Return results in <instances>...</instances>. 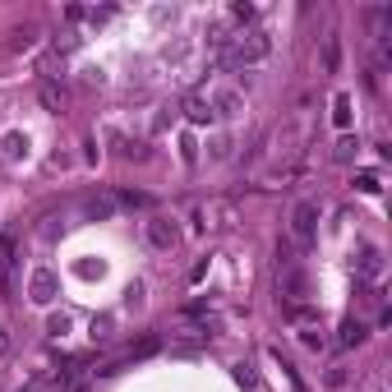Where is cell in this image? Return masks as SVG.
Listing matches in <instances>:
<instances>
[{
    "label": "cell",
    "instance_id": "obj_1",
    "mask_svg": "<svg viewBox=\"0 0 392 392\" xmlns=\"http://www.w3.org/2000/svg\"><path fill=\"white\" fill-rule=\"evenodd\" d=\"M272 56V33L268 28H244V33L231 37V51L222 65H263Z\"/></svg>",
    "mask_w": 392,
    "mask_h": 392
},
{
    "label": "cell",
    "instance_id": "obj_2",
    "mask_svg": "<svg viewBox=\"0 0 392 392\" xmlns=\"http://www.w3.org/2000/svg\"><path fill=\"white\" fill-rule=\"evenodd\" d=\"M296 249H309L314 240H319V203L300 199L296 208H291V235H287Z\"/></svg>",
    "mask_w": 392,
    "mask_h": 392
},
{
    "label": "cell",
    "instance_id": "obj_3",
    "mask_svg": "<svg viewBox=\"0 0 392 392\" xmlns=\"http://www.w3.org/2000/svg\"><path fill=\"white\" fill-rule=\"evenodd\" d=\"M143 240H148L157 254H171L175 244H180V231H175L171 217H148L143 222Z\"/></svg>",
    "mask_w": 392,
    "mask_h": 392
},
{
    "label": "cell",
    "instance_id": "obj_4",
    "mask_svg": "<svg viewBox=\"0 0 392 392\" xmlns=\"http://www.w3.org/2000/svg\"><path fill=\"white\" fill-rule=\"evenodd\" d=\"M56 296H61V277H56L51 268H37L33 282H28V300H33V305H51Z\"/></svg>",
    "mask_w": 392,
    "mask_h": 392
},
{
    "label": "cell",
    "instance_id": "obj_5",
    "mask_svg": "<svg viewBox=\"0 0 392 392\" xmlns=\"http://www.w3.org/2000/svg\"><path fill=\"white\" fill-rule=\"evenodd\" d=\"M208 106H212V120H235V115L244 111V97L235 93V88H217V93L208 97Z\"/></svg>",
    "mask_w": 392,
    "mask_h": 392
},
{
    "label": "cell",
    "instance_id": "obj_6",
    "mask_svg": "<svg viewBox=\"0 0 392 392\" xmlns=\"http://www.w3.org/2000/svg\"><path fill=\"white\" fill-rule=\"evenodd\" d=\"M185 120H190V125H212V106H208V97H203V93L185 97Z\"/></svg>",
    "mask_w": 392,
    "mask_h": 392
},
{
    "label": "cell",
    "instance_id": "obj_7",
    "mask_svg": "<svg viewBox=\"0 0 392 392\" xmlns=\"http://www.w3.org/2000/svg\"><path fill=\"white\" fill-rule=\"evenodd\" d=\"M356 268H360V277H369V282H374L378 272H383V259H378L374 244H365V249H360V263H356Z\"/></svg>",
    "mask_w": 392,
    "mask_h": 392
},
{
    "label": "cell",
    "instance_id": "obj_8",
    "mask_svg": "<svg viewBox=\"0 0 392 392\" xmlns=\"http://www.w3.org/2000/svg\"><path fill=\"white\" fill-rule=\"evenodd\" d=\"M369 337V328H365V323H360V319H346V323H341V346H360V341H365Z\"/></svg>",
    "mask_w": 392,
    "mask_h": 392
},
{
    "label": "cell",
    "instance_id": "obj_9",
    "mask_svg": "<svg viewBox=\"0 0 392 392\" xmlns=\"http://www.w3.org/2000/svg\"><path fill=\"white\" fill-rule=\"evenodd\" d=\"M227 19H231V24L244 33V28H249L254 19H259V9H254V5H231V9H227Z\"/></svg>",
    "mask_w": 392,
    "mask_h": 392
},
{
    "label": "cell",
    "instance_id": "obj_10",
    "mask_svg": "<svg viewBox=\"0 0 392 392\" xmlns=\"http://www.w3.org/2000/svg\"><path fill=\"white\" fill-rule=\"evenodd\" d=\"M0 148H5L9 162H14V157H24V153H28V139H24V134H5V139H0Z\"/></svg>",
    "mask_w": 392,
    "mask_h": 392
},
{
    "label": "cell",
    "instance_id": "obj_11",
    "mask_svg": "<svg viewBox=\"0 0 392 392\" xmlns=\"http://www.w3.org/2000/svg\"><path fill=\"white\" fill-rule=\"evenodd\" d=\"M282 291H287V296H305V277H300L296 268H287V277H282Z\"/></svg>",
    "mask_w": 392,
    "mask_h": 392
},
{
    "label": "cell",
    "instance_id": "obj_12",
    "mask_svg": "<svg viewBox=\"0 0 392 392\" xmlns=\"http://www.w3.org/2000/svg\"><path fill=\"white\" fill-rule=\"evenodd\" d=\"M231 148H235L231 134H217V139H212V148H208V157H212V162H222V157H231Z\"/></svg>",
    "mask_w": 392,
    "mask_h": 392
},
{
    "label": "cell",
    "instance_id": "obj_13",
    "mask_svg": "<svg viewBox=\"0 0 392 392\" xmlns=\"http://www.w3.org/2000/svg\"><path fill=\"white\" fill-rule=\"evenodd\" d=\"M300 341H305L309 351H319V346H323V341H328V337H323V332H319V328H314V323H309V328H300Z\"/></svg>",
    "mask_w": 392,
    "mask_h": 392
},
{
    "label": "cell",
    "instance_id": "obj_14",
    "mask_svg": "<svg viewBox=\"0 0 392 392\" xmlns=\"http://www.w3.org/2000/svg\"><path fill=\"white\" fill-rule=\"evenodd\" d=\"M42 102L51 106V111H61V102H65V97H61V88H56V83H42Z\"/></svg>",
    "mask_w": 392,
    "mask_h": 392
},
{
    "label": "cell",
    "instance_id": "obj_15",
    "mask_svg": "<svg viewBox=\"0 0 392 392\" xmlns=\"http://www.w3.org/2000/svg\"><path fill=\"white\" fill-rule=\"evenodd\" d=\"M356 185H360V190H365V194H378V190H383L374 171H360V175H356Z\"/></svg>",
    "mask_w": 392,
    "mask_h": 392
},
{
    "label": "cell",
    "instance_id": "obj_16",
    "mask_svg": "<svg viewBox=\"0 0 392 392\" xmlns=\"http://www.w3.org/2000/svg\"><path fill=\"white\" fill-rule=\"evenodd\" d=\"M332 106H337V115H332V120H337V125H346V120H351V97H337Z\"/></svg>",
    "mask_w": 392,
    "mask_h": 392
},
{
    "label": "cell",
    "instance_id": "obj_17",
    "mask_svg": "<svg viewBox=\"0 0 392 392\" xmlns=\"http://www.w3.org/2000/svg\"><path fill=\"white\" fill-rule=\"evenodd\" d=\"M235 383H240V388H254V365H235Z\"/></svg>",
    "mask_w": 392,
    "mask_h": 392
},
{
    "label": "cell",
    "instance_id": "obj_18",
    "mask_svg": "<svg viewBox=\"0 0 392 392\" xmlns=\"http://www.w3.org/2000/svg\"><path fill=\"white\" fill-rule=\"evenodd\" d=\"M356 148H360L356 139H341V143H337V162H351V157H356Z\"/></svg>",
    "mask_w": 392,
    "mask_h": 392
},
{
    "label": "cell",
    "instance_id": "obj_19",
    "mask_svg": "<svg viewBox=\"0 0 392 392\" xmlns=\"http://www.w3.org/2000/svg\"><path fill=\"white\" fill-rule=\"evenodd\" d=\"M180 157H185V162H199V143H194L190 134H185V143H180Z\"/></svg>",
    "mask_w": 392,
    "mask_h": 392
},
{
    "label": "cell",
    "instance_id": "obj_20",
    "mask_svg": "<svg viewBox=\"0 0 392 392\" xmlns=\"http://www.w3.org/2000/svg\"><path fill=\"white\" fill-rule=\"evenodd\" d=\"M120 203H130V208H148V199H143V194H120Z\"/></svg>",
    "mask_w": 392,
    "mask_h": 392
},
{
    "label": "cell",
    "instance_id": "obj_21",
    "mask_svg": "<svg viewBox=\"0 0 392 392\" xmlns=\"http://www.w3.org/2000/svg\"><path fill=\"white\" fill-rule=\"evenodd\" d=\"M51 332H70V314H56V319H51Z\"/></svg>",
    "mask_w": 392,
    "mask_h": 392
},
{
    "label": "cell",
    "instance_id": "obj_22",
    "mask_svg": "<svg viewBox=\"0 0 392 392\" xmlns=\"http://www.w3.org/2000/svg\"><path fill=\"white\" fill-rule=\"evenodd\" d=\"M5 351H9V337H5V328H0V356H5Z\"/></svg>",
    "mask_w": 392,
    "mask_h": 392
},
{
    "label": "cell",
    "instance_id": "obj_23",
    "mask_svg": "<svg viewBox=\"0 0 392 392\" xmlns=\"http://www.w3.org/2000/svg\"><path fill=\"white\" fill-rule=\"evenodd\" d=\"M78 392H83V388H78Z\"/></svg>",
    "mask_w": 392,
    "mask_h": 392
}]
</instances>
